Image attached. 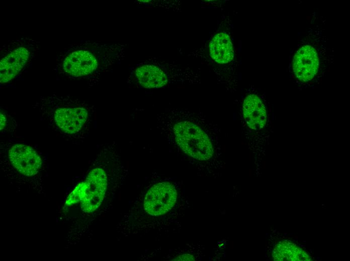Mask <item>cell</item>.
Wrapping results in <instances>:
<instances>
[{
	"instance_id": "7",
	"label": "cell",
	"mask_w": 350,
	"mask_h": 261,
	"mask_svg": "<svg viewBox=\"0 0 350 261\" xmlns=\"http://www.w3.org/2000/svg\"><path fill=\"white\" fill-rule=\"evenodd\" d=\"M177 193L174 186L169 182L157 183L151 187L145 194L144 208L152 216L163 215L174 206Z\"/></svg>"
},
{
	"instance_id": "12",
	"label": "cell",
	"mask_w": 350,
	"mask_h": 261,
	"mask_svg": "<svg viewBox=\"0 0 350 261\" xmlns=\"http://www.w3.org/2000/svg\"><path fill=\"white\" fill-rule=\"evenodd\" d=\"M174 260H195V257L190 254L181 255L173 259Z\"/></svg>"
},
{
	"instance_id": "5",
	"label": "cell",
	"mask_w": 350,
	"mask_h": 261,
	"mask_svg": "<svg viewBox=\"0 0 350 261\" xmlns=\"http://www.w3.org/2000/svg\"><path fill=\"white\" fill-rule=\"evenodd\" d=\"M99 62L92 51L76 45L68 46L57 57L58 74L69 78H83L93 74Z\"/></svg>"
},
{
	"instance_id": "1",
	"label": "cell",
	"mask_w": 350,
	"mask_h": 261,
	"mask_svg": "<svg viewBox=\"0 0 350 261\" xmlns=\"http://www.w3.org/2000/svg\"><path fill=\"white\" fill-rule=\"evenodd\" d=\"M40 119L56 135L69 140L82 139L90 123L88 107L69 95L41 97L34 105Z\"/></svg>"
},
{
	"instance_id": "2",
	"label": "cell",
	"mask_w": 350,
	"mask_h": 261,
	"mask_svg": "<svg viewBox=\"0 0 350 261\" xmlns=\"http://www.w3.org/2000/svg\"><path fill=\"white\" fill-rule=\"evenodd\" d=\"M170 136L186 155L200 162L211 159L221 139L218 125L203 117L182 118L171 122Z\"/></svg>"
},
{
	"instance_id": "8",
	"label": "cell",
	"mask_w": 350,
	"mask_h": 261,
	"mask_svg": "<svg viewBox=\"0 0 350 261\" xmlns=\"http://www.w3.org/2000/svg\"><path fill=\"white\" fill-rule=\"evenodd\" d=\"M318 68V57L313 47L306 45L297 51L293 58V69L300 81L311 80L317 73Z\"/></svg>"
},
{
	"instance_id": "9",
	"label": "cell",
	"mask_w": 350,
	"mask_h": 261,
	"mask_svg": "<svg viewBox=\"0 0 350 261\" xmlns=\"http://www.w3.org/2000/svg\"><path fill=\"white\" fill-rule=\"evenodd\" d=\"M242 113L244 121L250 128L258 130L265 126L267 115L264 104L255 94L248 95L244 100Z\"/></svg>"
},
{
	"instance_id": "13",
	"label": "cell",
	"mask_w": 350,
	"mask_h": 261,
	"mask_svg": "<svg viewBox=\"0 0 350 261\" xmlns=\"http://www.w3.org/2000/svg\"><path fill=\"white\" fill-rule=\"evenodd\" d=\"M294 237L296 239H298V236L296 235L294 236Z\"/></svg>"
},
{
	"instance_id": "3",
	"label": "cell",
	"mask_w": 350,
	"mask_h": 261,
	"mask_svg": "<svg viewBox=\"0 0 350 261\" xmlns=\"http://www.w3.org/2000/svg\"><path fill=\"white\" fill-rule=\"evenodd\" d=\"M107 186L108 177L106 172L101 167L95 168L69 194L65 205L68 206L80 202L83 212H93L102 204Z\"/></svg>"
},
{
	"instance_id": "14",
	"label": "cell",
	"mask_w": 350,
	"mask_h": 261,
	"mask_svg": "<svg viewBox=\"0 0 350 261\" xmlns=\"http://www.w3.org/2000/svg\"><path fill=\"white\" fill-rule=\"evenodd\" d=\"M277 242H278V241H277V240L275 241V243H277Z\"/></svg>"
},
{
	"instance_id": "6",
	"label": "cell",
	"mask_w": 350,
	"mask_h": 261,
	"mask_svg": "<svg viewBox=\"0 0 350 261\" xmlns=\"http://www.w3.org/2000/svg\"><path fill=\"white\" fill-rule=\"evenodd\" d=\"M2 142L7 147L10 165L20 175L32 178L39 174L43 166L42 158L33 147L14 139Z\"/></svg>"
},
{
	"instance_id": "4",
	"label": "cell",
	"mask_w": 350,
	"mask_h": 261,
	"mask_svg": "<svg viewBox=\"0 0 350 261\" xmlns=\"http://www.w3.org/2000/svg\"><path fill=\"white\" fill-rule=\"evenodd\" d=\"M3 46L1 50L0 82L13 80L34 58L37 48L30 39H21Z\"/></svg>"
},
{
	"instance_id": "11",
	"label": "cell",
	"mask_w": 350,
	"mask_h": 261,
	"mask_svg": "<svg viewBox=\"0 0 350 261\" xmlns=\"http://www.w3.org/2000/svg\"><path fill=\"white\" fill-rule=\"evenodd\" d=\"M210 54L215 62L225 64L234 57L233 45L229 36L224 32L216 34L209 44Z\"/></svg>"
},
{
	"instance_id": "10",
	"label": "cell",
	"mask_w": 350,
	"mask_h": 261,
	"mask_svg": "<svg viewBox=\"0 0 350 261\" xmlns=\"http://www.w3.org/2000/svg\"><path fill=\"white\" fill-rule=\"evenodd\" d=\"M139 84L146 88H157L168 82L165 73L158 67L153 65H143L137 67L134 72Z\"/></svg>"
}]
</instances>
